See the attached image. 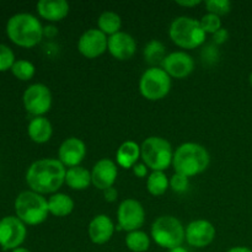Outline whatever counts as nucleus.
I'll use <instances>...</instances> for the list:
<instances>
[{"label": "nucleus", "instance_id": "19", "mask_svg": "<svg viewBox=\"0 0 252 252\" xmlns=\"http://www.w3.org/2000/svg\"><path fill=\"white\" fill-rule=\"evenodd\" d=\"M36 7L39 16L49 22L62 21L69 14V4L65 0H41Z\"/></svg>", "mask_w": 252, "mask_h": 252}, {"label": "nucleus", "instance_id": "33", "mask_svg": "<svg viewBox=\"0 0 252 252\" xmlns=\"http://www.w3.org/2000/svg\"><path fill=\"white\" fill-rule=\"evenodd\" d=\"M228 38H229L228 30L223 29V27H221L219 31H217L216 33L213 34V41H214V43H216V44L225 43V42L228 41Z\"/></svg>", "mask_w": 252, "mask_h": 252}, {"label": "nucleus", "instance_id": "38", "mask_svg": "<svg viewBox=\"0 0 252 252\" xmlns=\"http://www.w3.org/2000/svg\"><path fill=\"white\" fill-rule=\"evenodd\" d=\"M167 252H189V250H186V249L182 248V246H179V248L171 249V250H169Z\"/></svg>", "mask_w": 252, "mask_h": 252}, {"label": "nucleus", "instance_id": "31", "mask_svg": "<svg viewBox=\"0 0 252 252\" xmlns=\"http://www.w3.org/2000/svg\"><path fill=\"white\" fill-rule=\"evenodd\" d=\"M206 9L209 14L226 15L231 10V2L229 0H208L206 1Z\"/></svg>", "mask_w": 252, "mask_h": 252}, {"label": "nucleus", "instance_id": "23", "mask_svg": "<svg viewBox=\"0 0 252 252\" xmlns=\"http://www.w3.org/2000/svg\"><path fill=\"white\" fill-rule=\"evenodd\" d=\"M74 201L70 196L65 193H54L49 197L48 199V211L49 213L53 214L54 217H63L69 216L74 209Z\"/></svg>", "mask_w": 252, "mask_h": 252}, {"label": "nucleus", "instance_id": "40", "mask_svg": "<svg viewBox=\"0 0 252 252\" xmlns=\"http://www.w3.org/2000/svg\"><path fill=\"white\" fill-rule=\"evenodd\" d=\"M250 84H251V86H252V73L250 74Z\"/></svg>", "mask_w": 252, "mask_h": 252}, {"label": "nucleus", "instance_id": "32", "mask_svg": "<svg viewBox=\"0 0 252 252\" xmlns=\"http://www.w3.org/2000/svg\"><path fill=\"white\" fill-rule=\"evenodd\" d=\"M189 186V177L184 176V175L175 172V174L172 175L171 179H170V187H171L172 191L176 192V193H184L185 191H187Z\"/></svg>", "mask_w": 252, "mask_h": 252}, {"label": "nucleus", "instance_id": "17", "mask_svg": "<svg viewBox=\"0 0 252 252\" xmlns=\"http://www.w3.org/2000/svg\"><path fill=\"white\" fill-rule=\"evenodd\" d=\"M107 49L113 58L118 61H128L134 56L137 43L129 33L120 31L118 33L108 37Z\"/></svg>", "mask_w": 252, "mask_h": 252}, {"label": "nucleus", "instance_id": "29", "mask_svg": "<svg viewBox=\"0 0 252 252\" xmlns=\"http://www.w3.org/2000/svg\"><path fill=\"white\" fill-rule=\"evenodd\" d=\"M16 62L15 53L9 46L0 43V73L11 70L12 65Z\"/></svg>", "mask_w": 252, "mask_h": 252}, {"label": "nucleus", "instance_id": "37", "mask_svg": "<svg viewBox=\"0 0 252 252\" xmlns=\"http://www.w3.org/2000/svg\"><path fill=\"white\" fill-rule=\"evenodd\" d=\"M226 252H252V250L249 248H245V246H235V248H231L230 250Z\"/></svg>", "mask_w": 252, "mask_h": 252}, {"label": "nucleus", "instance_id": "21", "mask_svg": "<svg viewBox=\"0 0 252 252\" xmlns=\"http://www.w3.org/2000/svg\"><path fill=\"white\" fill-rule=\"evenodd\" d=\"M140 158V145L133 140L122 143L116 153L117 164L123 169H132Z\"/></svg>", "mask_w": 252, "mask_h": 252}, {"label": "nucleus", "instance_id": "27", "mask_svg": "<svg viewBox=\"0 0 252 252\" xmlns=\"http://www.w3.org/2000/svg\"><path fill=\"white\" fill-rule=\"evenodd\" d=\"M126 245L132 252H145L150 246V239L144 231L135 230L128 233L126 238Z\"/></svg>", "mask_w": 252, "mask_h": 252}, {"label": "nucleus", "instance_id": "3", "mask_svg": "<svg viewBox=\"0 0 252 252\" xmlns=\"http://www.w3.org/2000/svg\"><path fill=\"white\" fill-rule=\"evenodd\" d=\"M211 162L208 150L197 143H184L174 153L175 172L186 177L196 176L206 171Z\"/></svg>", "mask_w": 252, "mask_h": 252}, {"label": "nucleus", "instance_id": "8", "mask_svg": "<svg viewBox=\"0 0 252 252\" xmlns=\"http://www.w3.org/2000/svg\"><path fill=\"white\" fill-rule=\"evenodd\" d=\"M139 90L147 100H161L171 90V76L160 66H152L143 73L139 81Z\"/></svg>", "mask_w": 252, "mask_h": 252}, {"label": "nucleus", "instance_id": "36", "mask_svg": "<svg viewBox=\"0 0 252 252\" xmlns=\"http://www.w3.org/2000/svg\"><path fill=\"white\" fill-rule=\"evenodd\" d=\"M177 4L179 5H181V6H185V7H192V6H197V5H199L201 4V0H192V1H176Z\"/></svg>", "mask_w": 252, "mask_h": 252}, {"label": "nucleus", "instance_id": "34", "mask_svg": "<svg viewBox=\"0 0 252 252\" xmlns=\"http://www.w3.org/2000/svg\"><path fill=\"white\" fill-rule=\"evenodd\" d=\"M132 171L135 176L139 177V179H143V177L147 176L148 166L144 162H137V164L132 167Z\"/></svg>", "mask_w": 252, "mask_h": 252}, {"label": "nucleus", "instance_id": "28", "mask_svg": "<svg viewBox=\"0 0 252 252\" xmlns=\"http://www.w3.org/2000/svg\"><path fill=\"white\" fill-rule=\"evenodd\" d=\"M12 75L16 79L21 81H29L31 80L36 73V68H34L33 63L26 59H16L11 68Z\"/></svg>", "mask_w": 252, "mask_h": 252}, {"label": "nucleus", "instance_id": "2", "mask_svg": "<svg viewBox=\"0 0 252 252\" xmlns=\"http://www.w3.org/2000/svg\"><path fill=\"white\" fill-rule=\"evenodd\" d=\"M41 21L29 12H19L7 20L6 34L10 41L22 48H32L43 38Z\"/></svg>", "mask_w": 252, "mask_h": 252}, {"label": "nucleus", "instance_id": "6", "mask_svg": "<svg viewBox=\"0 0 252 252\" xmlns=\"http://www.w3.org/2000/svg\"><path fill=\"white\" fill-rule=\"evenodd\" d=\"M152 238L160 248L171 250L186 240V229L175 217L162 216L153 223Z\"/></svg>", "mask_w": 252, "mask_h": 252}, {"label": "nucleus", "instance_id": "1", "mask_svg": "<svg viewBox=\"0 0 252 252\" xmlns=\"http://www.w3.org/2000/svg\"><path fill=\"white\" fill-rule=\"evenodd\" d=\"M65 166L58 159H41L30 165L26 182L31 191L39 194H54L65 184Z\"/></svg>", "mask_w": 252, "mask_h": 252}, {"label": "nucleus", "instance_id": "5", "mask_svg": "<svg viewBox=\"0 0 252 252\" xmlns=\"http://www.w3.org/2000/svg\"><path fill=\"white\" fill-rule=\"evenodd\" d=\"M170 38L176 46L184 49H194L206 41V32L198 20L189 16L176 17L169 29Z\"/></svg>", "mask_w": 252, "mask_h": 252}, {"label": "nucleus", "instance_id": "22", "mask_svg": "<svg viewBox=\"0 0 252 252\" xmlns=\"http://www.w3.org/2000/svg\"><path fill=\"white\" fill-rule=\"evenodd\" d=\"M65 184L68 185V187H70L71 189H75V191L86 189L90 186V184H93L91 182V172L80 165L69 167L66 170Z\"/></svg>", "mask_w": 252, "mask_h": 252}, {"label": "nucleus", "instance_id": "24", "mask_svg": "<svg viewBox=\"0 0 252 252\" xmlns=\"http://www.w3.org/2000/svg\"><path fill=\"white\" fill-rule=\"evenodd\" d=\"M97 26L101 32L106 34V36H113V34L118 33L122 27V20L118 14L113 11H105L100 15L97 20Z\"/></svg>", "mask_w": 252, "mask_h": 252}, {"label": "nucleus", "instance_id": "35", "mask_svg": "<svg viewBox=\"0 0 252 252\" xmlns=\"http://www.w3.org/2000/svg\"><path fill=\"white\" fill-rule=\"evenodd\" d=\"M103 197H105L106 201L112 203V202H115L118 197L117 189H116L115 187H110V189H105V191H103Z\"/></svg>", "mask_w": 252, "mask_h": 252}, {"label": "nucleus", "instance_id": "20", "mask_svg": "<svg viewBox=\"0 0 252 252\" xmlns=\"http://www.w3.org/2000/svg\"><path fill=\"white\" fill-rule=\"evenodd\" d=\"M27 133L32 142L37 143V144H43L52 138L53 128H52V123L49 122L48 118H46L44 116L33 117L27 126Z\"/></svg>", "mask_w": 252, "mask_h": 252}, {"label": "nucleus", "instance_id": "16", "mask_svg": "<svg viewBox=\"0 0 252 252\" xmlns=\"http://www.w3.org/2000/svg\"><path fill=\"white\" fill-rule=\"evenodd\" d=\"M117 165L111 159H101L94 165L91 171V182L96 189L105 191L113 187L117 180Z\"/></svg>", "mask_w": 252, "mask_h": 252}, {"label": "nucleus", "instance_id": "18", "mask_svg": "<svg viewBox=\"0 0 252 252\" xmlns=\"http://www.w3.org/2000/svg\"><path fill=\"white\" fill-rule=\"evenodd\" d=\"M89 238L96 245H103L108 243L115 233V224L112 219L106 214H98L94 217L88 228Z\"/></svg>", "mask_w": 252, "mask_h": 252}, {"label": "nucleus", "instance_id": "30", "mask_svg": "<svg viewBox=\"0 0 252 252\" xmlns=\"http://www.w3.org/2000/svg\"><path fill=\"white\" fill-rule=\"evenodd\" d=\"M199 24H201L202 29L206 33H212L214 34L217 31L221 29V20L220 16L214 14H206L201 20H199Z\"/></svg>", "mask_w": 252, "mask_h": 252}, {"label": "nucleus", "instance_id": "25", "mask_svg": "<svg viewBox=\"0 0 252 252\" xmlns=\"http://www.w3.org/2000/svg\"><path fill=\"white\" fill-rule=\"evenodd\" d=\"M143 54H144L145 62L154 66L157 64H161L165 57L167 56L164 43L160 42L159 39H152L150 42H148L147 46L144 47Z\"/></svg>", "mask_w": 252, "mask_h": 252}, {"label": "nucleus", "instance_id": "7", "mask_svg": "<svg viewBox=\"0 0 252 252\" xmlns=\"http://www.w3.org/2000/svg\"><path fill=\"white\" fill-rule=\"evenodd\" d=\"M140 158L153 171H165L174 160L172 147L161 137H149L140 145Z\"/></svg>", "mask_w": 252, "mask_h": 252}, {"label": "nucleus", "instance_id": "13", "mask_svg": "<svg viewBox=\"0 0 252 252\" xmlns=\"http://www.w3.org/2000/svg\"><path fill=\"white\" fill-rule=\"evenodd\" d=\"M216 238V228L204 219L193 220L186 228V241L193 248L202 249L211 245Z\"/></svg>", "mask_w": 252, "mask_h": 252}, {"label": "nucleus", "instance_id": "14", "mask_svg": "<svg viewBox=\"0 0 252 252\" xmlns=\"http://www.w3.org/2000/svg\"><path fill=\"white\" fill-rule=\"evenodd\" d=\"M161 68L171 78H187L194 69V61L186 52H172L167 54L161 63Z\"/></svg>", "mask_w": 252, "mask_h": 252}, {"label": "nucleus", "instance_id": "11", "mask_svg": "<svg viewBox=\"0 0 252 252\" xmlns=\"http://www.w3.org/2000/svg\"><path fill=\"white\" fill-rule=\"evenodd\" d=\"M117 219L121 230L132 233L143 226L145 221V211L137 199H125L118 207Z\"/></svg>", "mask_w": 252, "mask_h": 252}, {"label": "nucleus", "instance_id": "12", "mask_svg": "<svg viewBox=\"0 0 252 252\" xmlns=\"http://www.w3.org/2000/svg\"><path fill=\"white\" fill-rule=\"evenodd\" d=\"M108 38L98 29H90L84 32L78 41V51L88 59L97 58L107 51Z\"/></svg>", "mask_w": 252, "mask_h": 252}, {"label": "nucleus", "instance_id": "9", "mask_svg": "<svg viewBox=\"0 0 252 252\" xmlns=\"http://www.w3.org/2000/svg\"><path fill=\"white\" fill-rule=\"evenodd\" d=\"M52 93L44 84H32L22 95L24 107L33 117H42L52 107Z\"/></svg>", "mask_w": 252, "mask_h": 252}, {"label": "nucleus", "instance_id": "10", "mask_svg": "<svg viewBox=\"0 0 252 252\" xmlns=\"http://www.w3.org/2000/svg\"><path fill=\"white\" fill-rule=\"evenodd\" d=\"M26 236V224L22 223L16 216H6L0 219V248L4 251L21 248Z\"/></svg>", "mask_w": 252, "mask_h": 252}, {"label": "nucleus", "instance_id": "4", "mask_svg": "<svg viewBox=\"0 0 252 252\" xmlns=\"http://www.w3.org/2000/svg\"><path fill=\"white\" fill-rule=\"evenodd\" d=\"M16 217L26 225H39L48 217V201L33 191H22L14 202Z\"/></svg>", "mask_w": 252, "mask_h": 252}, {"label": "nucleus", "instance_id": "26", "mask_svg": "<svg viewBox=\"0 0 252 252\" xmlns=\"http://www.w3.org/2000/svg\"><path fill=\"white\" fill-rule=\"evenodd\" d=\"M170 181L164 171H153L147 180V189L150 194L155 197L162 196L167 191Z\"/></svg>", "mask_w": 252, "mask_h": 252}, {"label": "nucleus", "instance_id": "15", "mask_svg": "<svg viewBox=\"0 0 252 252\" xmlns=\"http://www.w3.org/2000/svg\"><path fill=\"white\" fill-rule=\"evenodd\" d=\"M58 157V160L64 166H79L86 157L85 143L76 137L68 138L59 147Z\"/></svg>", "mask_w": 252, "mask_h": 252}, {"label": "nucleus", "instance_id": "39", "mask_svg": "<svg viewBox=\"0 0 252 252\" xmlns=\"http://www.w3.org/2000/svg\"><path fill=\"white\" fill-rule=\"evenodd\" d=\"M11 252H31L29 249H25V248H17L15 250H12Z\"/></svg>", "mask_w": 252, "mask_h": 252}]
</instances>
